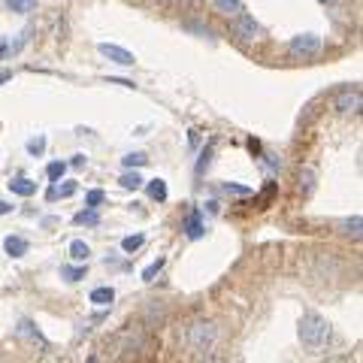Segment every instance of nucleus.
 Segmentation results:
<instances>
[{
    "label": "nucleus",
    "mask_w": 363,
    "mask_h": 363,
    "mask_svg": "<svg viewBox=\"0 0 363 363\" xmlns=\"http://www.w3.org/2000/svg\"><path fill=\"white\" fill-rule=\"evenodd\" d=\"M300 191L302 194L315 191V170H312V166H302V170H300Z\"/></svg>",
    "instance_id": "dca6fc26"
},
{
    "label": "nucleus",
    "mask_w": 363,
    "mask_h": 363,
    "mask_svg": "<svg viewBox=\"0 0 363 363\" xmlns=\"http://www.w3.org/2000/svg\"><path fill=\"white\" fill-rule=\"evenodd\" d=\"M297 333H300V342L306 348H324L330 342V324H327V318L318 312H302Z\"/></svg>",
    "instance_id": "f257e3e1"
},
{
    "label": "nucleus",
    "mask_w": 363,
    "mask_h": 363,
    "mask_svg": "<svg viewBox=\"0 0 363 363\" xmlns=\"http://www.w3.org/2000/svg\"><path fill=\"white\" fill-rule=\"evenodd\" d=\"M363 106V94L360 88H345L336 94V100H333V109L339 112V116H348V112H358Z\"/></svg>",
    "instance_id": "39448f33"
},
{
    "label": "nucleus",
    "mask_w": 363,
    "mask_h": 363,
    "mask_svg": "<svg viewBox=\"0 0 363 363\" xmlns=\"http://www.w3.org/2000/svg\"><path fill=\"white\" fill-rule=\"evenodd\" d=\"M146 321H148V327H161V324L166 321V309L161 306V302H151V306L146 309Z\"/></svg>",
    "instance_id": "ddd939ff"
},
{
    "label": "nucleus",
    "mask_w": 363,
    "mask_h": 363,
    "mask_svg": "<svg viewBox=\"0 0 363 363\" xmlns=\"http://www.w3.org/2000/svg\"><path fill=\"white\" fill-rule=\"evenodd\" d=\"M6 212H12V206H10V203L0 200V215H6Z\"/></svg>",
    "instance_id": "7c9ffc66"
},
{
    "label": "nucleus",
    "mask_w": 363,
    "mask_h": 363,
    "mask_svg": "<svg viewBox=\"0 0 363 363\" xmlns=\"http://www.w3.org/2000/svg\"><path fill=\"white\" fill-rule=\"evenodd\" d=\"M224 194H248V188H242V185H224Z\"/></svg>",
    "instance_id": "c85d7f7f"
},
{
    "label": "nucleus",
    "mask_w": 363,
    "mask_h": 363,
    "mask_svg": "<svg viewBox=\"0 0 363 363\" xmlns=\"http://www.w3.org/2000/svg\"><path fill=\"white\" fill-rule=\"evenodd\" d=\"M287 52H291L294 58H315L318 52H321V36H318V34H300V36H294V40L287 43Z\"/></svg>",
    "instance_id": "7ed1b4c3"
},
{
    "label": "nucleus",
    "mask_w": 363,
    "mask_h": 363,
    "mask_svg": "<svg viewBox=\"0 0 363 363\" xmlns=\"http://www.w3.org/2000/svg\"><path fill=\"white\" fill-rule=\"evenodd\" d=\"M148 197H151V200H157V203H164L166 200V182L164 179H151L148 182Z\"/></svg>",
    "instance_id": "f3484780"
},
{
    "label": "nucleus",
    "mask_w": 363,
    "mask_h": 363,
    "mask_svg": "<svg viewBox=\"0 0 363 363\" xmlns=\"http://www.w3.org/2000/svg\"><path fill=\"white\" fill-rule=\"evenodd\" d=\"M212 6H215V12L227 15V19H236L239 12H245L242 10V0H212Z\"/></svg>",
    "instance_id": "6e6552de"
},
{
    "label": "nucleus",
    "mask_w": 363,
    "mask_h": 363,
    "mask_svg": "<svg viewBox=\"0 0 363 363\" xmlns=\"http://www.w3.org/2000/svg\"><path fill=\"white\" fill-rule=\"evenodd\" d=\"M55 191H58V197H70L76 191V185H73V182H67L64 188H55Z\"/></svg>",
    "instance_id": "cd10ccee"
},
{
    "label": "nucleus",
    "mask_w": 363,
    "mask_h": 363,
    "mask_svg": "<svg viewBox=\"0 0 363 363\" xmlns=\"http://www.w3.org/2000/svg\"><path fill=\"white\" fill-rule=\"evenodd\" d=\"M70 257L76 263H88V257H91V248H88V242H82V239H73L70 242Z\"/></svg>",
    "instance_id": "4468645a"
},
{
    "label": "nucleus",
    "mask_w": 363,
    "mask_h": 363,
    "mask_svg": "<svg viewBox=\"0 0 363 363\" xmlns=\"http://www.w3.org/2000/svg\"><path fill=\"white\" fill-rule=\"evenodd\" d=\"M142 245H146V236H142V233H136V236H127V239H121V252H124V254H133V252H140Z\"/></svg>",
    "instance_id": "a211bd4d"
},
{
    "label": "nucleus",
    "mask_w": 363,
    "mask_h": 363,
    "mask_svg": "<svg viewBox=\"0 0 363 363\" xmlns=\"http://www.w3.org/2000/svg\"><path fill=\"white\" fill-rule=\"evenodd\" d=\"M10 79H12V73H10V70H0V85H6Z\"/></svg>",
    "instance_id": "c756f323"
},
{
    "label": "nucleus",
    "mask_w": 363,
    "mask_h": 363,
    "mask_svg": "<svg viewBox=\"0 0 363 363\" xmlns=\"http://www.w3.org/2000/svg\"><path fill=\"white\" fill-rule=\"evenodd\" d=\"M233 36L242 40V43H254V40H261V36H263V28L257 25L252 15L239 12L236 19H233Z\"/></svg>",
    "instance_id": "20e7f679"
},
{
    "label": "nucleus",
    "mask_w": 363,
    "mask_h": 363,
    "mask_svg": "<svg viewBox=\"0 0 363 363\" xmlns=\"http://www.w3.org/2000/svg\"><path fill=\"white\" fill-rule=\"evenodd\" d=\"M73 224H88V227H97L100 224V215H97V209H85V212H79V215L73 218Z\"/></svg>",
    "instance_id": "6ab92c4d"
},
{
    "label": "nucleus",
    "mask_w": 363,
    "mask_h": 363,
    "mask_svg": "<svg viewBox=\"0 0 363 363\" xmlns=\"http://www.w3.org/2000/svg\"><path fill=\"white\" fill-rule=\"evenodd\" d=\"M185 342L197 354H209L218 342V327L212 321H194L191 327L185 330Z\"/></svg>",
    "instance_id": "f03ea898"
},
{
    "label": "nucleus",
    "mask_w": 363,
    "mask_h": 363,
    "mask_svg": "<svg viewBox=\"0 0 363 363\" xmlns=\"http://www.w3.org/2000/svg\"><path fill=\"white\" fill-rule=\"evenodd\" d=\"M203 230H206V227H203L200 215H197V212H191V215H188V221H185V233H188V239H200V236H203Z\"/></svg>",
    "instance_id": "2eb2a0df"
},
{
    "label": "nucleus",
    "mask_w": 363,
    "mask_h": 363,
    "mask_svg": "<svg viewBox=\"0 0 363 363\" xmlns=\"http://www.w3.org/2000/svg\"><path fill=\"white\" fill-rule=\"evenodd\" d=\"M121 161H124L127 170H136V166H146V164H148V157L142 155V151H133V155H124Z\"/></svg>",
    "instance_id": "4be33fe9"
},
{
    "label": "nucleus",
    "mask_w": 363,
    "mask_h": 363,
    "mask_svg": "<svg viewBox=\"0 0 363 363\" xmlns=\"http://www.w3.org/2000/svg\"><path fill=\"white\" fill-rule=\"evenodd\" d=\"M118 182H121V188H127V191H140V188H142V176H140V173H124Z\"/></svg>",
    "instance_id": "412c9836"
},
{
    "label": "nucleus",
    "mask_w": 363,
    "mask_h": 363,
    "mask_svg": "<svg viewBox=\"0 0 363 363\" xmlns=\"http://www.w3.org/2000/svg\"><path fill=\"white\" fill-rule=\"evenodd\" d=\"M3 248H6V254H12V257H21V254H28V239H21V236H6L3 239Z\"/></svg>",
    "instance_id": "f8f14e48"
},
{
    "label": "nucleus",
    "mask_w": 363,
    "mask_h": 363,
    "mask_svg": "<svg viewBox=\"0 0 363 363\" xmlns=\"http://www.w3.org/2000/svg\"><path fill=\"white\" fill-rule=\"evenodd\" d=\"M103 200H106L103 191H88V194H85V206H91V209H97Z\"/></svg>",
    "instance_id": "a878e982"
},
{
    "label": "nucleus",
    "mask_w": 363,
    "mask_h": 363,
    "mask_svg": "<svg viewBox=\"0 0 363 363\" xmlns=\"http://www.w3.org/2000/svg\"><path fill=\"white\" fill-rule=\"evenodd\" d=\"M88 300L94 302V306L106 309V306H112V300H116V291H112L109 285H106V287H94V291H91V297H88Z\"/></svg>",
    "instance_id": "1a4fd4ad"
},
{
    "label": "nucleus",
    "mask_w": 363,
    "mask_h": 363,
    "mask_svg": "<svg viewBox=\"0 0 363 363\" xmlns=\"http://www.w3.org/2000/svg\"><path fill=\"white\" fill-rule=\"evenodd\" d=\"M64 173H67V164H64V161H55V164L45 166V176H49L52 182H58L60 176H64Z\"/></svg>",
    "instance_id": "393cba45"
},
{
    "label": "nucleus",
    "mask_w": 363,
    "mask_h": 363,
    "mask_svg": "<svg viewBox=\"0 0 363 363\" xmlns=\"http://www.w3.org/2000/svg\"><path fill=\"white\" fill-rule=\"evenodd\" d=\"M360 230H363V218L360 215H351V218H345V221H339V233H345V236L358 239Z\"/></svg>",
    "instance_id": "9b49d317"
},
{
    "label": "nucleus",
    "mask_w": 363,
    "mask_h": 363,
    "mask_svg": "<svg viewBox=\"0 0 363 363\" xmlns=\"http://www.w3.org/2000/svg\"><path fill=\"white\" fill-rule=\"evenodd\" d=\"M10 191L12 194H19V197H30V194H36V182H30L25 176H19V179H12L10 182Z\"/></svg>",
    "instance_id": "9d476101"
},
{
    "label": "nucleus",
    "mask_w": 363,
    "mask_h": 363,
    "mask_svg": "<svg viewBox=\"0 0 363 363\" xmlns=\"http://www.w3.org/2000/svg\"><path fill=\"white\" fill-rule=\"evenodd\" d=\"M60 276H64L67 282H82V278L88 276V267H60Z\"/></svg>",
    "instance_id": "aec40b11"
},
{
    "label": "nucleus",
    "mask_w": 363,
    "mask_h": 363,
    "mask_svg": "<svg viewBox=\"0 0 363 363\" xmlns=\"http://www.w3.org/2000/svg\"><path fill=\"white\" fill-rule=\"evenodd\" d=\"M97 52H100L103 58H109L112 64H118V67H133V64H136V55H133V52L121 49V45H112V43H100V45H97Z\"/></svg>",
    "instance_id": "423d86ee"
},
{
    "label": "nucleus",
    "mask_w": 363,
    "mask_h": 363,
    "mask_svg": "<svg viewBox=\"0 0 363 363\" xmlns=\"http://www.w3.org/2000/svg\"><path fill=\"white\" fill-rule=\"evenodd\" d=\"M15 333H19L25 342H30V345H40V348H49V339L43 336L40 330H36V324L34 321H28V318H21L19 321V327H15Z\"/></svg>",
    "instance_id": "0eeeda50"
},
{
    "label": "nucleus",
    "mask_w": 363,
    "mask_h": 363,
    "mask_svg": "<svg viewBox=\"0 0 363 363\" xmlns=\"http://www.w3.org/2000/svg\"><path fill=\"white\" fill-rule=\"evenodd\" d=\"M43 148H45V140H43V136H40V140H30V142H28V151H30V155H43Z\"/></svg>",
    "instance_id": "bb28decb"
},
{
    "label": "nucleus",
    "mask_w": 363,
    "mask_h": 363,
    "mask_svg": "<svg viewBox=\"0 0 363 363\" xmlns=\"http://www.w3.org/2000/svg\"><path fill=\"white\" fill-rule=\"evenodd\" d=\"M164 257H157V261L155 263H148V267L146 270H142V282H155V276H157V272H161L164 270Z\"/></svg>",
    "instance_id": "b1692460"
},
{
    "label": "nucleus",
    "mask_w": 363,
    "mask_h": 363,
    "mask_svg": "<svg viewBox=\"0 0 363 363\" xmlns=\"http://www.w3.org/2000/svg\"><path fill=\"white\" fill-rule=\"evenodd\" d=\"M318 3H333V0H318Z\"/></svg>",
    "instance_id": "2f4dec72"
},
{
    "label": "nucleus",
    "mask_w": 363,
    "mask_h": 363,
    "mask_svg": "<svg viewBox=\"0 0 363 363\" xmlns=\"http://www.w3.org/2000/svg\"><path fill=\"white\" fill-rule=\"evenodd\" d=\"M6 6H10L12 12H19V15H25V12H30L36 6V0H6Z\"/></svg>",
    "instance_id": "5701e85b"
}]
</instances>
